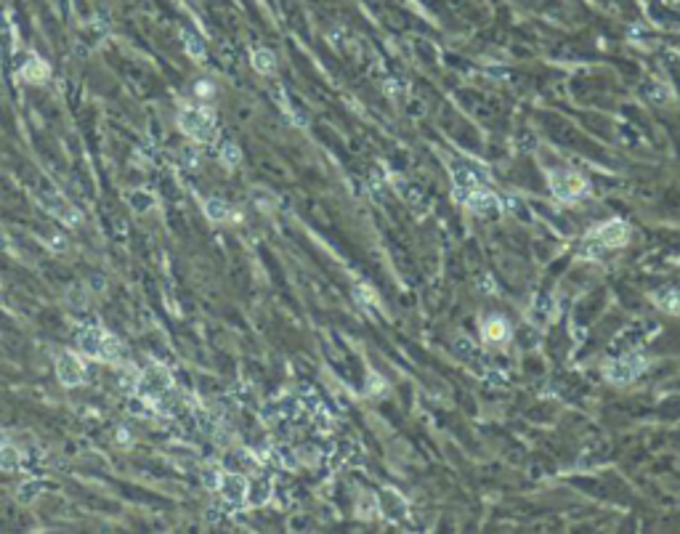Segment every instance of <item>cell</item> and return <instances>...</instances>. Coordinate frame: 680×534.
<instances>
[{"instance_id":"6da1fadb","label":"cell","mask_w":680,"mask_h":534,"mask_svg":"<svg viewBox=\"0 0 680 534\" xmlns=\"http://www.w3.org/2000/svg\"><path fill=\"white\" fill-rule=\"evenodd\" d=\"M133 391L157 415H165V418L181 415L184 399H181V391H176L170 369L163 367V364H149V367L141 369L136 375V383H133Z\"/></svg>"},{"instance_id":"7a4b0ae2","label":"cell","mask_w":680,"mask_h":534,"mask_svg":"<svg viewBox=\"0 0 680 534\" xmlns=\"http://www.w3.org/2000/svg\"><path fill=\"white\" fill-rule=\"evenodd\" d=\"M75 345L80 356H86V359L107 362L114 367L125 362V348L120 343V338L109 330H104L101 324H83L75 335Z\"/></svg>"},{"instance_id":"3957f363","label":"cell","mask_w":680,"mask_h":534,"mask_svg":"<svg viewBox=\"0 0 680 534\" xmlns=\"http://www.w3.org/2000/svg\"><path fill=\"white\" fill-rule=\"evenodd\" d=\"M178 130L186 136V139L197 141V144H210L218 136V120H215V112L208 109V107H181L178 109Z\"/></svg>"},{"instance_id":"277c9868","label":"cell","mask_w":680,"mask_h":534,"mask_svg":"<svg viewBox=\"0 0 680 534\" xmlns=\"http://www.w3.org/2000/svg\"><path fill=\"white\" fill-rule=\"evenodd\" d=\"M550 191L561 203H574L587 191V178L574 170H550Z\"/></svg>"},{"instance_id":"5b68a950","label":"cell","mask_w":680,"mask_h":534,"mask_svg":"<svg viewBox=\"0 0 680 534\" xmlns=\"http://www.w3.org/2000/svg\"><path fill=\"white\" fill-rule=\"evenodd\" d=\"M218 497L231 505V508H242L247 505V479L237 471H221L218 473V484H215Z\"/></svg>"},{"instance_id":"8992f818","label":"cell","mask_w":680,"mask_h":534,"mask_svg":"<svg viewBox=\"0 0 680 534\" xmlns=\"http://www.w3.org/2000/svg\"><path fill=\"white\" fill-rule=\"evenodd\" d=\"M643 369H646V359L641 354H627L619 356V359H611L604 367V375L606 381L617 383V385H627V383H632L641 375Z\"/></svg>"},{"instance_id":"52a82bcc","label":"cell","mask_w":680,"mask_h":534,"mask_svg":"<svg viewBox=\"0 0 680 534\" xmlns=\"http://www.w3.org/2000/svg\"><path fill=\"white\" fill-rule=\"evenodd\" d=\"M56 378H59V383H62L64 388H77V385H83L86 378H88V367H86L83 356L72 354V351H67V354L59 356V359H56Z\"/></svg>"},{"instance_id":"ba28073f","label":"cell","mask_w":680,"mask_h":534,"mask_svg":"<svg viewBox=\"0 0 680 534\" xmlns=\"http://www.w3.org/2000/svg\"><path fill=\"white\" fill-rule=\"evenodd\" d=\"M587 240H595L601 242V245H606V247H622L625 242L630 240V229H627V224L625 221H604V224H595L592 229H587V234H585Z\"/></svg>"},{"instance_id":"9c48e42d","label":"cell","mask_w":680,"mask_h":534,"mask_svg":"<svg viewBox=\"0 0 680 534\" xmlns=\"http://www.w3.org/2000/svg\"><path fill=\"white\" fill-rule=\"evenodd\" d=\"M454 200H460V203L465 205L468 210H473V213H479V216L494 213V210L500 207V200H497V194H494V191H489L487 186H476V189L460 191V194H454Z\"/></svg>"},{"instance_id":"30bf717a","label":"cell","mask_w":680,"mask_h":534,"mask_svg":"<svg viewBox=\"0 0 680 534\" xmlns=\"http://www.w3.org/2000/svg\"><path fill=\"white\" fill-rule=\"evenodd\" d=\"M40 205H43L56 221H62V224L72 226V229L83 224V213H80L72 203H67L62 194H43V197H40Z\"/></svg>"},{"instance_id":"8fae6325","label":"cell","mask_w":680,"mask_h":534,"mask_svg":"<svg viewBox=\"0 0 680 534\" xmlns=\"http://www.w3.org/2000/svg\"><path fill=\"white\" fill-rule=\"evenodd\" d=\"M452 181H454V194H460V191L484 186L487 173H481L479 167L468 165V163H457V165H452Z\"/></svg>"},{"instance_id":"7c38bea8","label":"cell","mask_w":680,"mask_h":534,"mask_svg":"<svg viewBox=\"0 0 680 534\" xmlns=\"http://www.w3.org/2000/svg\"><path fill=\"white\" fill-rule=\"evenodd\" d=\"M378 510L386 516V519H390V521H402L404 516H407V500H404L399 492L386 489L378 500Z\"/></svg>"},{"instance_id":"4fadbf2b","label":"cell","mask_w":680,"mask_h":534,"mask_svg":"<svg viewBox=\"0 0 680 534\" xmlns=\"http://www.w3.org/2000/svg\"><path fill=\"white\" fill-rule=\"evenodd\" d=\"M19 75H22V80L25 83H35V85H43V83H48L50 77V67L40 56H35V53H29L27 56V62L22 64V69H19Z\"/></svg>"},{"instance_id":"5bb4252c","label":"cell","mask_w":680,"mask_h":534,"mask_svg":"<svg viewBox=\"0 0 680 534\" xmlns=\"http://www.w3.org/2000/svg\"><path fill=\"white\" fill-rule=\"evenodd\" d=\"M271 495H274V484H271L268 476H258V479L247 481V505H250V508H261V505H266V502L271 500Z\"/></svg>"},{"instance_id":"9a60e30c","label":"cell","mask_w":680,"mask_h":534,"mask_svg":"<svg viewBox=\"0 0 680 534\" xmlns=\"http://www.w3.org/2000/svg\"><path fill=\"white\" fill-rule=\"evenodd\" d=\"M481 338L487 341V343H505L508 338H510V324L505 322L503 317H487L484 319V324H481Z\"/></svg>"},{"instance_id":"2e32d148","label":"cell","mask_w":680,"mask_h":534,"mask_svg":"<svg viewBox=\"0 0 680 534\" xmlns=\"http://www.w3.org/2000/svg\"><path fill=\"white\" fill-rule=\"evenodd\" d=\"M22 463H25V455H22V449H19V446L8 444V441H3V444H0V471H3V473L22 471Z\"/></svg>"},{"instance_id":"e0dca14e","label":"cell","mask_w":680,"mask_h":534,"mask_svg":"<svg viewBox=\"0 0 680 534\" xmlns=\"http://www.w3.org/2000/svg\"><path fill=\"white\" fill-rule=\"evenodd\" d=\"M128 205H130V210H133L136 216H147L149 210H154L157 197H154L149 189H133L130 194H128Z\"/></svg>"},{"instance_id":"ac0fdd59","label":"cell","mask_w":680,"mask_h":534,"mask_svg":"<svg viewBox=\"0 0 680 534\" xmlns=\"http://www.w3.org/2000/svg\"><path fill=\"white\" fill-rule=\"evenodd\" d=\"M181 40H184V48H186V53H189L194 62H205L208 59V46H205V40L194 29H184Z\"/></svg>"},{"instance_id":"d6986e66","label":"cell","mask_w":680,"mask_h":534,"mask_svg":"<svg viewBox=\"0 0 680 534\" xmlns=\"http://www.w3.org/2000/svg\"><path fill=\"white\" fill-rule=\"evenodd\" d=\"M250 62H252V69L261 72V75H274L277 72V56H274V51H268V48H255Z\"/></svg>"},{"instance_id":"ffe728a7","label":"cell","mask_w":680,"mask_h":534,"mask_svg":"<svg viewBox=\"0 0 680 534\" xmlns=\"http://www.w3.org/2000/svg\"><path fill=\"white\" fill-rule=\"evenodd\" d=\"M202 210H205V218L213 221V224H224V221L231 218V207L221 197H210L208 203L202 205Z\"/></svg>"},{"instance_id":"44dd1931","label":"cell","mask_w":680,"mask_h":534,"mask_svg":"<svg viewBox=\"0 0 680 534\" xmlns=\"http://www.w3.org/2000/svg\"><path fill=\"white\" fill-rule=\"evenodd\" d=\"M64 301H67V306H69L72 311H83L90 301L88 287H86V285H72V287L67 290V295H64Z\"/></svg>"},{"instance_id":"7402d4cb","label":"cell","mask_w":680,"mask_h":534,"mask_svg":"<svg viewBox=\"0 0 680 534\" xmlns=\"http://www.w3.org/2000/svg\"><path fill=\"white\" fill-rule=\"evenodd\" d=\"M654 301L659 308H665V311H672V314H678L680 311V290L678 287H665V290H659V293L654 295Z\"/></svg>"},{"instance_id":"603a6c76","label":"cell","mask_w":680,"mask_h":534,"mask_svg":"<svg viewBox=\"0 0 680 534\" xmlns=\"http://www.w3.org/2000/svg\"><path fill=\"white\" fill-rule=\"evenodd\" d=\"M218 157H221V163H224L229 170H234V167L242 163V149L234 144V141H224L221 149H218Z\"/></svg>"},{"instance_id":"cb8c5ba5","label":"cell","mask_w":680,"mask_h":534,"mask_svg":"<svg viewBox=\"0 0 680 534\" xmlns=\"http://www.w3.org/2000/svg\"><path fill=\"white\" fill-rule=\"evenodd\" d=\"M43 489H46V484L40 481V479H27V481H22V486H19V500H22V502H35V500L43 495Z\"/></svg>"},{"instance_id":"d4e9b609","label":"cell","mask_w":680,"mask_h":534,"mask_svg":"<svg viewBox=\"0 0 680 534\" xmlns=\"http://www.w3.org/2000/svg\"><path fill=\"white\" fill-rule=\"evenodd\" d=\"M356 301H362V303L367 306V308H375V311H380V301H378V295L372 293L367 285H356Z\"/></svg>"},{"instance_id":"484cf974","label":"cell","mask_w":680,"mask_h":534,"mask_svg":"<svg viewBox=\"0 0 680 534\" xmlns=\"http://www.w3.org/2000/svg\"><path fill=\"white\" fill-rule=\"evenodd\" d=\"M252 200H255V205H258L261 210H274V207H277V197H274L271 191H266V189L252 191Z\"/></svg>"},{"instance_id":"4316f807","label":"cell","mask_w":680,"mask_h":534,"mask_svg":"<svg viewBox=\"0 0 680 534\" xmlns=\"http://www.w3.org/2000/svg\"><path fill=\"white\" fill-rule=\"evenodd\" d=\"M648 99L656 104H667L669 102V90L665 88V85H651V90H648Z\"/></svg>"},{"instance_id":"83f0119b","label":"cell","mask_w":680,"mask_h":534,"mask_svg":"<svg viewBox=\"0 0 680 534\" xmlns=\"http://www.w3.org/2000/svg\"><path fill=\"white\" fill-rule=\"evenodd\" d=\"M117 441H120V444H130V431L120 428V431H117Z\"/></svg>"},{"instance_id":"f1b7e54d","label":"cell","mask_w":680,"mask_h":534,"mask_svg":"<svg viewBox=\"0 0 680 534\" xmlns=\"http://www.w3.org/2000/svg\"><path fill=\"white\" fill-rule=\"evenodd\" d=\"M457 345L463 348V351H460L463 356H468V354H470V348H473V345H470V341H465V338H460V341H457Z\"/></svg>"},{"instance_id":"f546056e","label":"cell","mask_w":680,"mask_h":534,"mask_svg":"<svg viewBox=\"0 0 680 534\" xmlns=\"http://www.w3.org/2000/svg\"><path fill=\"white\" fill-rule=\"evenodd\" d=\"M197 93H202V96L208 99V93H213V88H210L208 83H200V85H197Z\"/></svg>"},{"instance_id":"4dcf8cb0","label":"cell","mask_w":680,"mask_h":534,"mask_svg":"<svg viewBox=\"0 0 680 534\" xmlns=\"http://www.w3.org/2000/svg\"><path fill=\"white\" fill-rule=\"evenodd\" d=\"M3 441H6V433L0 431V444H3Z\"/></svg>"},{"instance_id":"1f68e13d","label":"cell","mask_w":680,"mask_h":534,"mask_svg":"<svg viewBox=\"0 0 680 534\" xmlns=\"http://www.w3.org/2000/svg\"><path fill=\"white\" fill-rule=\"evenodd\" d=\"M0 27H3V16H0Z\"/></svg>"}]
</instances>
